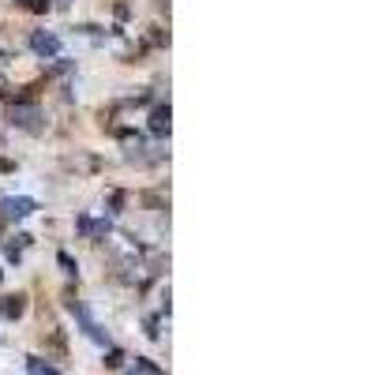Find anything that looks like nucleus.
I'll return each mask as SVG.
<instances>
[{
  "label": "nucleus",
  "instance_id": "obj_9",
  "mask_svg": "<svg viewBox=\"0 0 375 375\" xmlns=\"http://www.w3.org/2000/svg\"><path fill=\"white\" fill-rule=\"evenodd\" d=\"M57 259H60V267H64V270H68V274H75V263H72V256H68V251H60V256H57Z\"/></svg>",
  "mask_w": 375,
  "mask_h": 375
},
{
  "label": "nucleus",
  "instance_id": "obj_1",
  "mask_svg": "<svg viewBox=\"0 0 375 375\" xmlns=\"http://www.w3.org/2000/svg\"><path fill=\"white\" fill-rule=\"evenodd\" d=\"M12 124L23 128V131H41V128H46V117H41L38 105L15 102V105H12Z\"/></svg>",
  "mask_w": 375,
  "mask_h": 375
},
{
  "label": "nucleus",
  "instance_id": "obj_8",
  "mask_svg": "<svg viewBox=\"0 0 375 375\" xmlns=\"http://www.w3.org/2000/svg\"><path fill=\"white\" fill-rule=\"evenodd\" d=\"M30 12H49V0H23Z\"/></svg>",
  "mask_w": 375,
  "mask_h": 375
},
{
  "label": "nucleus",
  "instance_id": "obj_6",
  "mask_svg": "<svg viewBox=\"0 0 375 375\" xmlns=\"http://www.w3.org/2000/svg\"><path fill=\"white\" fill-rule=\"evenodd\" d=\"M27 371H30V375H60L57 368H53V364H41L38 357H30V360H27Z\"/></svg>",
  "mask_w": 375,
  "mask_h": 375
},
{
  "label": "nucleus",
  "instance_id": "obj_10",
  "mask_svg": "<svg viewBox=\"0 0 375 375\" xmlns=\"http://www.w3.org/2000/svg\"><path fill=\"white\" fill-rule=\"evenodd\" d=\"M120 360H124V353H120V349H109V360H105V364H113V368H117Z\"/></svg>",
  "mask_w": 375,
  "mask_h": 375
},
{
  "label": "nucleus",
  "instance_id": "obj_4",
  "mask_svg": "<svg viewBox=\"0 0 375 375\" xmlns=\"http://www.w3.org/2000/svg\"><path fill=\"white\" fill-rule=\"evenodd\" d=\"M169 105H158V109H154V113H150V131H158V136H169Z\"/></svg>",
  "mask_w": 375,
  "mask_h": 375
},
{
  "label": "nucleus",
  "instance_id": "obj_3",
  "mask_svg": "<svg viewBox=\"0 0 375 375\" xmlns=\"http://www.w3.org/2000/svg\"><path fill=\"white\" fill-rule=\"evenodd\" d=\"M30 49H34L38 57H60V38L49 34V30H34V34H30Z\"/></svg>",
  "mask_w": 375,
  "mask_h": 375
},
{
  "label": "nucleus",
  "instance_id": "obj_2",
  "mask_svg": "<svg viewBox=\"0 0 375 375\" xmlns=\"http://www.w3.org/2000/svg\"><path fill=\"white\" fill-rule=\"evenodd\" d=\"M0 206H4L0 214H4L8 222H23V218H30V214L38 211V203L27 199V195H15V199H0Z\"/></svg>",
  "mask_w": 375,
  "mask_h": 375
},
{
  "label": "nucleus",
  "instance_id": "obj_5",
  "mask_svg": "<svg viewBox=\"0 0 375 375\" xmlns=\"http://www.w3.org/2000/svg\"><path fill=\"white\" fill-rule=\"evenodd\" d=\"M23 312H27V296H8L4 301V315L8 319H19Z\"/></svg>",
  "mask_w": 375,
  "mask_h": 375
},
{
  "label": "nucleus",
  "instance_id": "obj_7",
  "mask_svg": "<svg viewBox=\"0 0 375 375\" xmlns=\"http://www.w3.org/2000/svg\"><path fill=\"white\" fill-rule=\"evenodd\" d=\"M27 244H30V237H15L12 244H8V256H12V259H19V251H23Z\"/></svg>",
  "mask_w": 375,
  "mask_h": 375
}]
</instances>
